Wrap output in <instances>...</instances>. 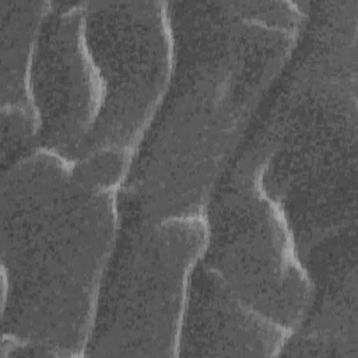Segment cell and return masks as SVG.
Listing matches in <instances>:
<instances>
[{"mask_svg":"<svg viewBox=\"0 0 358 358\" xmlns=\"http://www.w3.org/2000/svg\"><path fill=\"white\" fill-rule=\"evenodd\" d=\"M308 6L171 1L175 69L123 187V213L204 214L298 46Z\"/></svg>","mask_w":358,"mask_h":358,"instance_id":"1","label":"cell"},{"mask_svg":"<svg viewBox=\"0 0 358 358\" xmlns=\"http://www.w3.org/2000/svg\"><path fill=\"white\" fill-rule=\"evenodd\" d=\"M123 187L35 147L1 166V333L84 358L123 222Z\"/></svg>","mask_w":358,"mask_h":358,"instance_id":"2","label":"cell"},{"mask_svg":"<svg viewBox=\"0 0 358 358\" xmlns=\"http://www.w3.org/2000/svg\"><path fill=\"white\" fill-rule=\"evenodd\" d=\"M355 0L309 1L298 46L250 136L303 256L355 228Z\"/></svg>","mask_w":358,"mask_h":358,"instance_id":"3","label":"cell"},{"mask_svg":"<svg viewBox=\"0 0 358 358\" xmlns=\"http://www.w3.org/2000/svg\"><path fill=\"white\" fill-rule=\"evenodd\" d=\"M206 241L204 214L123 213L85 357H179L190 287Z\"/></svg>","mask_w":358,"mask_h":358,"instance_id":"4","label":"cell"},{"mask_svg":"<svg viewBox=\"0 0 358 358\" xmlns=\"http://www.w3.org/2000/svg\"><path fill=\"white\" fill-rule=\"evenodd\" d=\"M203 263L231 291L294 331L315 284L292 224L267 180V148L249 136L204 210Z\"/></svg>","mask_w":358,"mask_h":358,"instance_id":"5","label":"cell"},{"mask_svg":"<svg viewBox=\"0 0 358 358\" xmlns=\"http://www.w3.org/2000/svg\"><path fill=\"white\" fill-rule=\"evenodd\" d=\"M84 8L105 95L98 123L74 159L124 186L172 80L176 41L171 1H84Z\"/></svg>","mask_w":358,"mask_h":358,"instance_id":"6","label":"cell"},{"mask_svg":"<svg viewBox=\"0 0 358 358\" xmlns=\"http://www.w3.org/2000/svg\"><path fill=\"white\" fill-rule=\"evenodd\" d=\"M103 95L87 38L84 1H53L32 69L38 147L77 158L98 123Z\"/></svg>","mask_w":358,"mask_h":358,"instance_id":"7","label":"cell"},{"mask_svg":"<svg viewBox=\"0 0 358 358\" xmlns=\"http://www.w3.org/2000/svg\"><path fill=\"white\" fill-rule=\"evenodd\" d=\"M291 333L235 295L201 260L190 287L179 357H281Z\"/></svg>","mask_w":358,"mask_h":358,"instance_id":"8","label":"cell"},{"mask_svg":"<svg viewBox=\"0 0 358 358\" xmlns=\"http://www.w3.org/2000/svg\"><path fill=\"white\" fill-rule=\"evenodd\" d=\"M53 1L0 0V159L7 165L38 147L32 69Z\"/></svg>","mask_w":358,"mask_h":358,"instance_id":"9","label":"cell"},{"mask_svg":"<svg viewBox=\"0 0 358 358\" xmlns=\"http://www.w3.org/2000/svg\"><path fill=\"white\" fill-rule=\"evenodd\" d=\"M0 358H59V355L45 344L1 333Z\"/></svg>","mask_w":358,"mask_h":358,"instance_id":"10","label":"cell"}]
</instances>
